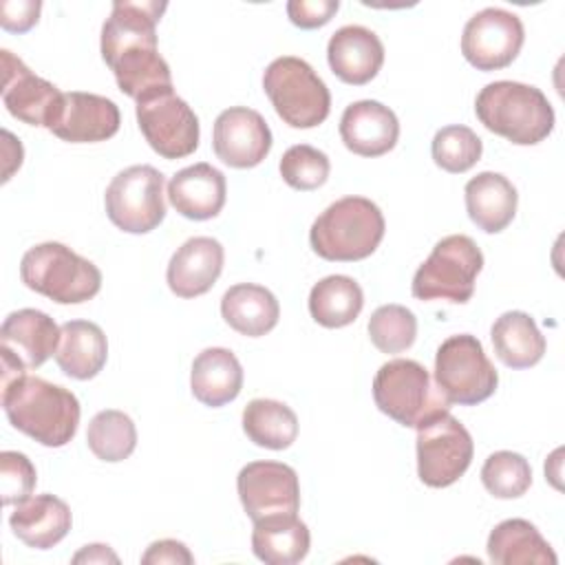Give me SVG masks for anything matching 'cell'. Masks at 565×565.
I'll list each match as a JSON object with an SVG mask.
<instances>
[{
    "label": "cell",
    "mask_w": 565,
    "mask_h": 565,
    "mask_svg": "<svg viewBox=\"0 0 565 565\" xmlns=\"http://www.w3.org/2000/svg\"><path fill=\"white\" fill-rule=\"evenodd\" d=\"M2 150H4V172H2V181H9L11 174L22 166V157H24V150H22V143L20 139H15L9 130H2Z\"/></svg>",
    "instance_id": "42"
},
{
    "label": "cell",
    "mask_w": 565,
    "mask_h": 565,
    "mask_svg": "<svg viewBox=\"0 0 565 565\" xmlns=\"http://www.w3.org/2000/svg\"><path fill=\"white\" fill-rule=\"evenodd\" d=\"M488 558L494 565H556L552 545L525 519H505L488 536Z\"/></svg>",
    "instance_id": "29"
},
{
    "label": "cell",
    "mask_w": 565,
    "mask_h": 565,
    "mask_svg": "<svg viewBox=\"0 0 565 565\" xmlns=\"http://www.w3.org/2000/svg\"><path fill=\"white\" fill-rule=\"evenodd\" d=\"M481 152L483 143L479 135L461 124L444 126L435 132L430 143L433 161L450 174H461L470 170L481 159Z\"/></svg>",
    "instance_id": "34"
},
{
    "label": "cell",
    "mask_w": 565,
    "mask_h": 565,
    "mask_svg": "<svg viewBox=\"0 0 565 565\" xmlns=\"http://www.w3.org/2000/svg\"><path fill=\"white\" fill-rule=\"evenodd\" d=\"M384 230V214L371 199L344 196L313 221L309 245L324 260L353 263L377 249Z\"/></svg>",
    "instance_id": "4"
},
{
    "label": "cell",
    "mask_w": 565,
    "mask_h": 565,
    "mask_svg": "<svg viewBox=\"0 0 565 565\" xmlns=\"http://www.w3.org/2000/svg\"><path fill=\"white\" fill-rule=\"evenodd\" d=\"M463 194L470 221L486 234L503 232L516 214V188L499 172H479L466 183Z\"/></svg>",
    "instance_id": "24"
},
{
    "label": "cell",
    "mask_w": 565,
    "mask_h": 565,
    "mask_svg": "<svg viewBox=\"0 0 565 565\" xmlns=\"http://www.w3.org/2000/svg\"><path fill=\"white\" fill-rule=\"evenodd\" d=\"M475 115L490 132L516 146H534L554 130V108L545 93L510 79L486 84L475 99Z\"/></svg>",
    "instance_id": "3"
},
{
    "label": "cell",
    "mask_w": 565,
    "mask_h": 565,
    "mask_svg": "<svg viewBox=\"0 0 565 565\" xmlns=\"http://www.w3.org/2000/svg\"><path fill=\"white\" fill-rule=\"evenodd\" d=\"M221 316L241 335L260 338L278 324L280 305L267 287L238 282L223 294Z\"/></svg>",
    "instance_id": "27"
},
{
    "label": "cell",
    "mask_w": 565,
    "mask_h": 565,
    "mask_svg": "<svg viewBox=\"0 0 565 565\" xmlns=\"http://www.w3.org/2000/svg\"><path fill=\"white\" fill-rule=\"evenodd\" d=\"M435 382L448 404L475 406L497 391L499 375L483 344L470 333H459L439 344L435 353Z\"/></svg>",
    "instance_id": "9"
},
{
    "label": "cell",
    "mask_w": 565,
    "mask_h": 565,
    "mask_svg": "<svg viewBox=\"0 0 565 565\" xmlns=\"http://www.w3.org/2000/svg\"><path fill=\"white\" fill-rule=\"evenodd\" d=\"M523 40L525 31L516 13L488 7L466 22L461 53L477 71H499L516 60Z\"/></svg>",
    "instance_id": "14"
},
{
    "label": "cell",
    "mask_w": 565,
    "mask_h": 565,
    "mask_svg": "<svg viewBox=\"0 0 565 565\" xmlns=\"http://www.w3.org/2000/svg\"><path fill=\"white\" fill-rule=\"evenodd\" d=\"M108 358V342L99 324L90 320H68L60 327L55 362L73 380L95 377Z\"/></svg>",
    "instance_id": "26"
},
{
    "label": "cell",
    "mask_w": 565,
    "mask_h": 565,
    "mask_svg": "<svg viewBox=\"0 0 565 565\" xmlns=\"http://www.w3.org/2000/svg\"><path fill=\"white\" fill-rule=\"evenodd\" d=\"M340 9L338 0H289L287 15L298 29L324 26Z\"/></svg>",
    "instance_id": "39"
},
{
    "label": "cell",
    "mask_w": 565,
    "mask_h": 565,
    "mask_svg": "<svg viewBox=\"0 0 565 565\" xmlns=\"http://www.w3.org/2000/svg\"><path fill=\"white\" fill-rule=\"evenodd\" d=\"M481 483L497 499H516L530 490L532 468L523 455L497 450L481 468Z\"/></svg>",
    "instance_id": "35"
},
{
    "label": "cell",
    "mask_w": 565,
    "mask_h": 565,
    "mask_svg": "<svg viewBox=\"0 0 565 565\" xmlns=\"http://www.w3.org/2000/svg\"><path fill=\"white\" fill-rule=\"evenodd\" d=\"M212 146L230 168H254L271 150V130L258 110L232 106L214 121Z\"/></svg>",
    "instance_id": "17"
},
{
    "label": "cell",
    "mask_w": 565,
    "mask_h": 565,
    "mask_svg": "<svg viewBox=\"0 0 565 565\" xmlns=\"http://www.w3.org/2000/svg\"><path fill=\"white\" fill-rule=\"evenodd\" d=\"M238 499L256 523L276 514H296L300 508V483L291 466L280 461H252L236 477Z\"/></svg>",
    "instance_id": "15"
},
{
    "label": "cell",
    "mask_w": 565,
    "mask_h": 565,
    "mask_svg": "<svg viewBox=\"0 0 565 565\" xmlns=\"http://www.w3.org/2000/svg\"><path fill=\"white\" fill-rule=\"evenodd\" d=\"M22 282L57 305H79L102 289V271L64 243H40L20 260Z\"/></svg>",
    "instance_id": "5"
},
{
    "label": "cell",
    "mask_w": 565,
    "mask_h": 565,
    "mask_svg": "<svg viewBox=\"0 0 565 565\" xmlns=\"http://www.w3.org/2000/svg\"><path fill=\"white\" fill-rule=\"evenodd\" d=\"M278 170H280L282 181L289 188L309 192V190H318L320 185L327 183L331 163L322 150L307 146V143H298V146H291L285 150Z\"/></svg>",
    "instance_id": "37"
},
{
    "label": "cell",
    "mask_w": 565,
    "mask_h": 565,
    "mask_svg": "<svg viewBox=\"0 0 565 565\" xmlns=\"http://www.w3.org/2000/svg\"><path fill=\"white\" fill-rule=\"evenodd\" d=\"M243 430L260 448L285 450L298 437V417L287 404L258 397L243 408Z\"/></svg>",
    "instance_id": "32"
},
{
    "label": "cell",
    "mask_w": 565,
    "mask_h": 565,
    "mask_svg": "<svg viewBox=\"0 0 565 565\" xmlns=\"http://www.w3.org/2000/svg\"><path fill=\"white\" fill-rule=\"evenodd\" d=\"M417 318L404 305H382L369 318V338L382 353H402L413 347Z\"/></svg>",
    "instance_id": "36"
},
{
    "label": "cell",
    "mask_w": 565,
    "mask_h": 565,
    "mask_svg": "<svg viewBox=\"0 0 565 565\" xmlns=\"http://www.w3.org/2000/svg\"><path fill=\"white\" fill-rule=\"evenodd\" d=\"M71 523V508L55 494L29 497L18 503L9 516L13 534L33 550L57 545L68 534Z\"/></svg>",
    "instance_id": "23"
},
{
    "label": "cell",
    "mask_w": 565,
    "mask_h": 565,
    "mask_svg": "<svg viewBox=\"0 0 565 565\" xmlns=\"http://www.w3.org/2000/svg\"><path fill=\"white\" fill-rule=\"evenodd\" d=\"M42 2L38 0H4L0 4V26L11 33H24L40 20Z\"/></svg>",
    "instance_id": "40"
},
{
    "label": "cell",
    "mask_w": 565,
    "mask_h": 565,
    "mask_svg": "<svg viewBox=\"0 0 565 565\" xmlns=\"http://www.w3.org/2000/svg\"><path fill=\"white\" fill-rule=\"evenodd\" d=\"M225 252L212 236L188 238L170 258L166 269L168 287L179 298L207 294L223 271Z\"/></svg>",
    "instance_id": "19"
},
{
    "label": "cell",
    "mask_w": 565,
    "mask_h": 565,
    "mask_svg": "<svg viewBox=\"0 0 565 565\" xmlns=\"http://www.w3.org/2000/svg\"><path fill=\"white\" fill-rule=\"evenodd\" d=\"M475 444L468 428L448 411L417 426V475L428 488H448L468 470Z\"/></svg>",
    "instance_id": "11"
},
{
    "label": "cell",
    "mask_w": 565,
    "mask_h": 565,
    "mask_svg": "<svg viewBox=\"0 0 565 565\" xmlns=\"http://www.w3.org/2000/svg\"><path fill=\"white\" fill-rule=\"evenodd\" d=\"M497 358L510 369H530L545 353V338L525 311L501 313L490 329Z\"/></svg>",
    "instance_id": "30"
},
{
    "label": "cell",
    "mask_w": 565,
    "mask_h": 565,
    "mask_svg": "<svg viewBox=\"0 0 565 565\" xmlns=\"http://www.w3.org/2000/svg\"><path fill=\"white\" fill-rule=\"evenodd\" d=\"M73 563H119L117 554L102 543H93V545H84L75 556Z\"/></svg>",
    "instance_id": "43"
},
{
    "label": "cell",
    "mask_w": 565,
    "mask_h": 565,
    "mask_svg": "<svg viewBox=\"0 0 565 565\" xmlns=\"http://www.w3.org/2000/svg\"><path fill=\"white\" fill-rule=\"evenodd\" d=\"M327 62L344 84H369L384 64V46L380 38L360 24L340 26L327 44Z\"/></svg>",
    "instance_id": "21"
},
{
    "label": "cell",
    "mask_w": 565,
    "mask_h": 565,
    "mask_svg": "<svg viewBox=\"0 0 565 565\" xmlns=\"http://www.w3.org/2000/svg\"><path fill=\"white\" fill-rule=\"evenodd\" d=\"M168 9L157 0H117L102 26V57L121 93L135 102L172 88V73L157 49V24Z\"/></svg>",
    "instance_id": "1"
},
{
    "label": "cell",
    "mask_w": 565,
    "mask_h": 565,
    "mask_svg": "<svg viewBox=\"0 0 565 565\" xmlns=\"http://www.w3.org/2000/svg\"><path fill=\"white\" fill-rule=\"evenodd\" d=\"M2 64V102L11 117L29 124L49 128L55 110L62 102V93L55 84L38 77L20 57L11 51H0Z\"/></svg>",
    "instance_id": "16"
},
{
    "label": "cell",
    "mask_w": 565,
    "mask_h": 565,
    "mask_svg": "<svg viewBox=\"0 0 565 565\" xmlns=\"http://www.w3.org/2000/svg\"><path fill=\"white\" fill-rule=\"evenodd\" d=\"M86 441L97 459L110 463L124 461L137 446V428L135 422L121 411H99L88 424Z\"/></svg>",
    "instance_id": "33"
},
{
    "label": "cell",
    "mask_w": 565,
    "mask_h": 565,
    "mask_svg": "<svg viewBox=\"0 0 565 565\" xmlns=\"http://www.w3.org/2000/svg\"><path fill=\"white\" fill-rule=\"evenodd\" d=\"M38 475L31 459L15 450L0 452V494L4 505H18L31 497Z\"/></svg>",
    "instance_id": "38"
},
{
    "label": "cell",
    "mask_w": 565,
    "mask_h": 565,
    "mask_svg": "<svg viewBox=\"0 0 565 565\" xmlns=\"http://www.w3.org/2000/svg\"><path fill=\"white\" fill-rule=\"evenodd\" d=\"M119 124L121 115L113 99L95 93L71 90L62 93V102L49 130L62 141L95 143L110 139L119 130Z\"/></svg>",
    "instance_id": "18"
},
{
    "label": "cell",
    "mask_w": 565,
    "mask_h": 565,
    "mask_svg": "<svg viewBox=\"0 0 565 565\" xmlns=\"http://www.w3.org/2000/svg\"><path fill=\"white\" fill-rule=\"evenodd\" d=\"M143 565H192L194 556L190 554V550L174 539H161L148 545V550L141 556Z\"/></svg>",
    "instance_id": "41"
},
{
    "label": "cell",
    "mask_w": 565,
    "mask_h": 565,
    "mask_svg": "<svg viewBox=\"0 0 565 565\" xmlns=\"http://www.w3.org/2000/svg\"><path fill=\"white\" fill-rule=\"evenodd\" d=\"M60 344V327L40 309L11 311L0 327V360L2 384L29 369L42 366L55 355Z\"/></svg>",
    "instance_id": "13"
},
{
    "label": "cell",
    "mask_w": 565,
    "mask_h": 565,
    "mask_svg": "<svg viewBox=\"0 0 565 565\" xmlns=\"http://www.w3.org/2000/svg\"><path fill=\"white\" fill-rule=\"evenodd\" d=\"M166 177L152 166H130L113 177L106 188V214L128 234H148L166 218Z\"/></svg>",
    "instance_id": "10"
},
{
    "label": "cell",
    "mask_w": 565,
    "mask_h": 565,
    "mask_svg": "<svg viewBox=\"0 0 565 565\" xmlns=\"http://www.w3.org/2000/svg\"><path fill=\"white\" fill-rule=\"evenodd\" d=\"M483 254L466 234L444 236L413 276L411 291L417 300H448L463 305L475 294Z\"/></svg>",
    "instance_id": "8"
},
{
    "label": "cell",
    "mask_w": 565,
    "mask_h": 565,
    "mask_svg": "<svg viewBox=\"0 0 565 565\" xmlns=\"http://www.w3.org/2000/svg\"><path fill=\"white\" fill-rule=\"evenodd\" d=\"M263 88L278 117L291 128H316L329 117V88L300 57H276L263 73Z\"/></svg>",
    "instance_id": "6"
},
{
    "label": "cell",
    "mask_w": 565,
    "mask_h": 565,
    "mask_svg": "<svg viewBox=\"0 0 565 565\" xmlns=\"http://www.w3.org/2000/svg\"><path fill=\"white\" fill-rule=\"evenodd\" d=\"M225 174L205 161L179 170L168 183L170 205L190 221L218 216L225 205Z\"/></svg>",
    "instance_id": "22"
},
{
    "label": "cell",
    "mask_w": 565,
    "mask_h": 565,
    "mask_svg": "<svg viewBox=\"0 0 565 565\" xmlns=\"http://www.w3.org/2000/svg\"><path fill=\"white\" fill-rule=\"evenodd\" d=\"M362 307V287L351 276H327L318 280L309 291V313L318 324L327 329L351 324L360 316Z\"/></svg>",
    "instance_id": "31"
},
{
    "label": "cell",
    "mask_w": 565,
    "mask_h": 565,
    "mask_svg": "<svg viewBox=\"0 0 565 565\" xmlns=\"http://www.w3.org/2000/svg\"><path fill=\"white\" fill-rule=\"evenodd\" d=\"M311 545L309 527L296 514H276L254 523L252 552L267 565H296Z\"/></svg>",
    "instance_id": "28"
},
{
    "label": "cell",
    "mask_w": 565,
    "mask_h": 565,
    "mask_svg": "<svg viewBox=\"0 0 565 565\" xmlns=\"http://www.w3.org/2000/svg\"><path fill=\"white\" fill-rule=\"evenodd\" d=\"M375 406L406 428H417L428 417L448 411V399L433 386L430 373L415 360L395 358L373 377Z\"/></svg>",
    "instance_id": "7"
},
{
    "label": "cell",
    "mask_w": 565,
    "mask_h": 565,
    "mask_svg": "<svg viewBox=\"0 0 565 565\" xmlns=\"http://www.w3.org/2000/svg\"><path fill=\"white\" fill-rule=\"evenodd\" d=\"M137 124L148 146L163 159H181L199 146V117L172 88L137 99Z\"/></svg>",
    "instance_id": "12"
},
{
    "label": "cell",
    "mask_w": 565,
    "mask_h": 565,
    "mask_svg": "<svg viewBox=\"0 0 565 565\" xmlns=\"http://www.w3.org/2000/svg\"><path fill=\"white\" fill-rule=\"evenodd\" d=\"M190 388L205 406L218 408L230 404L243 388V366L238 358L223 347L203 349L192 362Z\"/></svg>",
    "instance_id": "25"
},
{
    "label": "cell",
    "mask_w": 565,
    "mask_h": 565,
    "mask_svg": "<svg viewBox=\"0 0 565 565\" xmlns=\"http://www.w3.org/2000/svg\"><path fill=\"white\" fill-rule=\"evenodd\" d=\"M340 137L353 154L382 157L397 143L399 121L388 106L375 99H360L344 108Z\"/></svg>",
    "instance_id": "20"
},
{
    "label": "cell",
    "mask_w": 565,
    "mask_h": 565,
    "mask_svg": "<svg viewBox=\"0 0 565 565\" xmlns=\"http://www.w3.org/2000/svg\"><path fill=\"white\" fill-rule=\"evenodd\" d=\"M2 408L13 428L46 448L66 446L82 415L75 393L26 373L2 384Z\"/></svg>",
    "instance_id": "2"
}]
</instances>
